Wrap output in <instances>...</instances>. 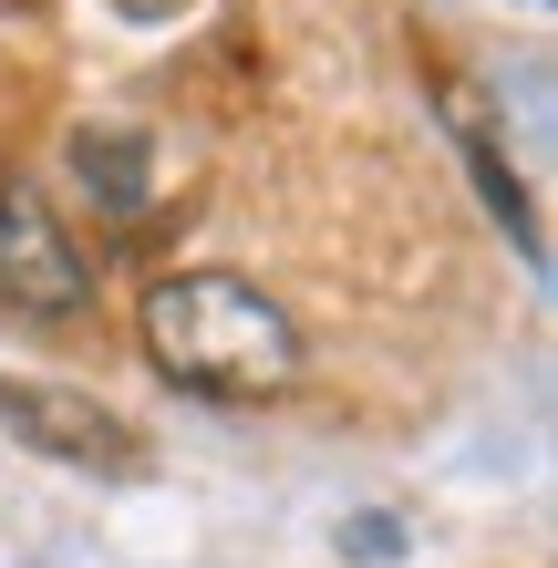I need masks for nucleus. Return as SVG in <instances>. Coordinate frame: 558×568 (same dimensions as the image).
<instances>
[{
  "label": "nucleus",
  "mask_w": 558,
  "mask_h": 568,
  "mask_svg": "<svg viewBox=\"0 0 558 568\" xmlns=\"http://www.w3.org/2000/svg\"><path fill=\"white\" fill-rule=\"evenodd\" d=\"M455 104V145H466V165H476V186H486V207H497V227L517 239V258H548V239H538V217H528V186H517V165L497 155V135H486V114H476V93H445Z\"/></svg>",
  "instance_id": "39448f33"
},
{
  "label": "nucleus",
  "mask_w": 558,
  "mask_h": 568,
  "mask_svg": "<svg viewBox=\"0 0 558 568\" xmlns=\"http://www.w3.org/2000/svg\"><path fill=\"white\" fill-rule=\"evenodd\" d=\"M145 352L176 393H207V404H280L301 383V321L280 311L258 280L239 270H176L145 290Z\"/></svg>",
  "instance_id": "f257e3e1"
},
{
  "label": "nucleus",
  "mask_w": 558,
  "mask_h": 568,
  "mask_svg": "<svg viewBox=\"0 0 558 568\" xmlns=\"http://www.w3.org/2000/svg\"><path fill=\"white\" fill-rule=\"evenodd\" d=\"M0 424H11L31 455H52V465H93V476H135L145 465L135 424L114 404H93V393H62V383H11L0 373Z\"/></svg>",
  "instance_id": "7ed1b4c3"
},
{
  "label": "nucleus",
  "mask_w": 558,
  "mask_h": 568,
  "mask_svg": "<svg viewBox=\"0 0 558 568\" xmlns=\"http://www.w3.org/2000/svg\"><path fill=\"white\" fill-rule=\"evenodd\" d=\"M83 300H93V270H83L73 227L52 217V196H31L21 176H0V311L73 321Z\"/></svg>",
  "instance_id": "f03ea898"
},
{
  "label": "nucleus",
  "mask_w": 558,
  "mask_h": 568,
  "mask_svg": "<svg viewBox=\"0 0 558 568\" xmlns=\"http://www.w3.org/2000/svg\"><path fill=\"white\" fill-rule=\"evenodd\" d=\"M196 0H114V21H135V31H166V21H186Z\"/></svg>",
  "instance_id": "423d86ee"
},
{
  "label": "nucleus",
  "mask_w": 558,
  "mask_h": 568,
  "mask_svg": "<svg viewBox=\"0 0 558 568\" xmlns=\"http://www.w3.org/2000/svg\"><path fill=\"white\" fill-rule=\"evenodd\" d=\"M73 176L104 196L124 227L155 207V165H145V135H135V124H83V135H73Z\"/></svg>",
  "instance_id": "20e7f679"
}]
</instances>
